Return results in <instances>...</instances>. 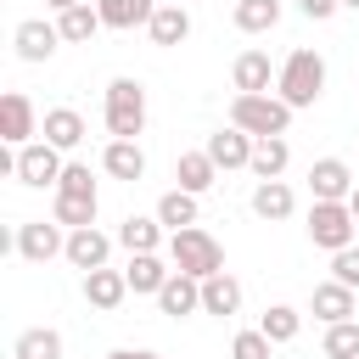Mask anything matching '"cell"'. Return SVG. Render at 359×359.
<instances>
[{"label": "cell", "mask_w": 359, "mask_h": 359, "mask_svg": "<svg viewBox=\"0 0 359 359\" xmlns=\"http://www.w3.org/2000/svg\"><path fill=\"white\" fill-rule=\"evenodd\" d=\"M275 95L292 107V112H303V107H314L320 95H325V56L320 50H309V45H297L286 62H280V79H275Z\"/></svg>", "instance_id": "1"}, {"label": "cell", "mask_w": 359, "mask_h": 359, "mask_svg": "<svg viewBox=\"0 0 359 359\" xmlns=\"http://www.w3.org/2000/svg\"><path fill=\"white\" fill-rule=\"evenodd\" d=\"M101 118H107V135H112V140H140V129H146V84L129 79V73H118V79L107 84Z\"/></svg>", "instance_id": "2"}, {"label": "cell", "mask_w": 359, "mask_h": 359, "mask_svg": "<svg viewBox=\"0 0 359 359\" xmlns=\"http://www.w3.org/2000/svg\"><path fill=\"white\" fill-rule=\"evenodd\" d=\"M168 264H174L180 275H191V280H208V275L224 269V247H219L202 224H191V230H174V236H168Z\"/></svg>", "instance_id": "3"}, {"label": "cell", "mask_w": 359, "mask_h": 359, "mask_svg": "<svg viewBox=\"0 0 359 359\" xmlns=\"http://www.w3.org/2000/svg\"><path fill=\"white\" fill-rule=\"evenodd\" d=\"M230 123L247 129L252 140H269V135H286L292 129V107L269 90V95H236L230 101Z\"/></svg>", "instance_id": "4"}, {"label": "cell", "mask_w": 359, "mask_h": 359, "mask_svg": "<svg viewBox=\"0 0 359 359\" xmlns=\"http://www.w3.org/2000/svg\"><path fill=\"white\" fill-rule=\"evenodd\" d=\"M303 230H309V241H314L320 252H342V247H353V230H359V219L348 213V202H314Z\"/></svg>", "instance_id": "5"}, {"label": "cell", "mask_w": 359, "mask_h": 359, "mask_svg": "<svg viewBox=\"0 0 359 359\" xmlns=\"http://www.w3.org/2000/svg\"><path fill=\"white\" fill-rule=\"evenodd\" d=\"M62 168H67V157L50 146V140H34V146H22V151H11V174L28 185V191H56V180H62Z\"/></svg>", "instance_id": "6"}, {"label": "cell", "mask_w": 359, "mask_h": 359, "mask_svg": "<svg viewBox=\"0 0 359 359\" xmlns=\"http://www.w3.org/2000/svg\"><path fill=\"white\" fill-rule=\"evenodd\" d=\"M11 247H17V258H28V264H50V258L67 252V230H62L56 219H22L17 236H11Z\"/></svg>", "instance_id": "7"}, {"label": "cell", "mask_w": 359, "mask_h": 359, "mask_svg": "<svg viewBox=\"0 0 359 359\" xmlns=\"http://www.w3.org/2000/svg\"><path fill=\"white\" fill-rule=\"evenodd\" d=\"M39 112H34V101L22 95V90H6L0 95V140L11 146V151H22V146H34V135H39Z\"/></svg>", "instance_id": "8"}, {"label": "cell", "mask_w": 359, "mask_h": 359, "mask_svg": "<svg viewBox=\"0 0 359 359\" xmlns=\"http://www.w3.org/2000/svg\"><path fill=\"white\" fill-rule=\"evenodd\" d=\"M309 314H314L320 325L359 320V292H353V286H342V280H320V286L309 292Z\"/></svg>", "instance_id": "9"}, {"label": "cell", "mask_w": 359, "mask_h": 359, "mask_svg": "<svg viewBox=\"0 0 359 359\" xmlns=\"http://www.w3.org/2000/svg\"><path fill=\"white\" fill-rule=\"evenodd\" d=\"M112 247H118V236H107V230H95V224H84V230H67V264L73 269H107V258H112Z\"/></svg>", "instance_id": "10"}, {"label": "cell", "mask_w": 359, "mask_h": 359, "mask_svg": "<svg viewBox=\"0 0 359 359\" xmlns=\"http://www.w3.org/2000/svg\"><path fill=\"white\" fill-rule=\"evenodd\" d=\"M353 168L342 163V157H314V168H309V191H314V202H348L353 196Z\"/></svg>", "instance_id": "11"}, {"label": "cell", "mask_w": 359, "mask_h": 359, "mask_svg": "<svg viewBox=\"0 0 359 359\" xmlns=\"http://www.w3.org/2000/svg\"><path fill=\"white\" fill-rule=\"evenodd\" d=\"M11 45H17V56H22V62H50V56H56V45H62V28H56V22H45V17H22V22H17V34H11Z\"/></svg>", "instance_id": "12"}, {"label": "cell", "mask_w": 359, "mask_h": 359, "mask_svg": "<svg viewBox=\"0 0 359 359\" xmlns=\"http://www.w3.org/2000/svg\"><path fill=\"white\" fill-rule=\"evenodd\" d=\"M280 79V67H269V50H241L230 62V84L236 95H269V84Z\"/></svg>", "instance_id": "13"}, {"label": "cell", "mask_w": 359, "mask_h": 359, "mask_svg": "<svg viewBox=\"0 0 359 359\" xmlns=\"http://www.w3.org/2000/svg\"><path fill=\"white\" fill-rule=\"evenodd\" d=\"M252 146H258V140H252L247 129L224 123V129H213V135H208V146H202V151H208V157L219 163V174H224V168H247V163H252Z\"/></svg>", "instance_id": "14"}, {"label": "cell", "mask_w": 359, "mask_h": 359, "mask_svg": "<svg viewBox=\"0 0 359 359\" xmlns=\"http://www.w3.org/2000/svg\"><path fill=\"white\" fill-rule=\"evenodd\" d=\"M101 174H107V180H123V185L146 180V151H140V140H107V146H101Z\"/></svg>", "instance_id": "15"}, {"label": "cell", "mask_w": 359, "mask_h": 359, "mask_svg": "<svg viewBox=\"0 0 359 359\" xmlns=\"http://www.w3.org/2000/svg\"><path fill=\"white\" fill-rule=\"evenodd\" d=\"M84 112H73V107H50L45 112V123H39V140H50L56 151H79L84 146Z\"/></svg>", "instance_id": "16"}, {"label": "cell", "mask_w": 359, "mask_h": 359, "mask_svg": "<svg viewBox=\"0 0 359 359\" xmlns=\"http://www.w3.org/2000/svg\"><path fill=\"white\" fill-rule=\"evenodd\" d=\"M168 275H174V264H163L157 252H135V258L123 264V280H129L135 297H157V292L168 286Z\"/></svg>", "instance_id": "17"}, {"label": "cell", "mask_w": 359, "mask_h": 359, "mask_svg": "<svg viewBox=\"0 0 359 359\" xmlns=\"http://www.w3.org/2000/svg\"><path fill=\"white\" fill-rule=\"evenodd\" d=\"M79 292H84V303H90V309L112 314V309L129 297V280H123V269H90V275L79 280Z\"/></svg>", "instance_id": "18"}, {"label": "cell", "mask_w": 359, "mask_h": 359, "mask_svg": "<svg viewBox=\"0 0 359 359\" xmlns=\"http://www.w3.org/2000/svg\"><path fill=\"white\" fill-rule=\"evenodd\" d=\"M252 213H258L264 224H280V219H292V213H297V196H292V185H286V180H258V185H252Z\"/></svg>", "instance_id": "19"}, {"label": "cell", "mask_w": 359, "mask_h": 359, "mask_svg": "<svg viewBox=\"0 0 359 359\" xmlns=\"http://www.w3.org/2000/svg\"><path fill=\"white\" fill-rule=\"evenodd\" d=\"M157 309L168 314V320H185V314H202V280H191V275H168V286L157 292Z\"/></svg>", "instance_id": "20"}, {"label": "cell", "mask_w": 359, "mask_h": 359, "mask_svg": "<svg viewBox=\"0 0 359 359\" xmlns=\"http://www.w3.org/2000/svg\"><path fill=\"white\" fill-rule=\"evenodd\" d=\"M146 34H151V45L174 50V45H185V39H191V11H185V6H174V0H163V6H157V17L146 22Z\"/></svg>", "instance_id": "21"}, {"label": "cell", "mask_w": 359, "mask_h": 359, "mask_svg": "<svg viewBox=\"0 0 359 359\" xmlns=\"http://www.w3.org/2000/svg\"><path fill=\"white\" fill-rule=\"evenodd\" d=\"M174 180H180V191L202 196V191L219 185V163H213L208 151H180V157H174Z\"/></svg>", "instance_id": "22"}, {"label": "cell", "mask_w": 359, "mask_h": 359, "mask_svg": "<svg viewBox=\"0 0 359 359\" xmlns=\"http://www.w3.org/2000/svg\"><path fill=\"white\" fill-rule=\"evenodd\" d=\"M196 219H202V196H191V191H180V185L157 196V224H163L168 236H174V230H191Z\"/></svg>", "instance_id": "23"}, {"label": "cell", "mask_w": 359, "mask_h": 359, "mask_svg": "<svg viewBox=\"0 0 359 359\" xmlns=\"http://www.w3.org/2000/svg\"><path fill=\"white\" fill-rule=\"evenodd\" d=\"M202 314H219V320L241 314V280H236L230 269H219V275L202 280Z\"/></svg>", "instance_id": "24"}, {"label": "cell", "mask_w": 359, "mask_h": 359, "mask_svg": "<svg viewBox=\"0 0 359 359\" xmlns=\"http://www.w3.org/2000/svg\"><path fill=\"white\" fill-rule=\"evenodd\" d=\"M157 6H163V0H95L101 22H107V28H118V34H129V28H146V22L157 17Z\"/></svg>", "instance_id": "25"}, {"label": "cell", "mask_w": 359, "mask_h": 359, "mask_svg": "<svg viewBox=\"0 0 359 359\" xmlns=\"http://www.w3.org/2000/svg\"><path fill=\"white\" fill-rule=\"evenodd\" d=\"M118 247L135 258V252H157L163 247V224H157V213H129L123 224H118Z\"/></svg>", "instance_id": "26"}, {"label": "cell", "mask_w": 359, "mask_h": 359, "mask_svg": "<svg viewBox=\"0 0 359 359\" xmlns=\"http://www.w3.org/2000/svg\"><path fill=\"white\" fill-rule=\"evenodd\" d=\"M247 168H252V180H280V174L292 168V146H286V135H269V140H258Z\"/></svg>", "instance_id": "27"}, {"label": "cell", "mask_w": 359, "mask_h": 359, "mask_svg": "<svg viewBox=\"0 0 359 359\" xmlns=\"http://www.w3.org/2000/svg\"><path fill=\"white\" fill-rule=\"evenodd\" d=\"M56 28H62V45H90V39H95V34L107 28V22H101V11H95L90 0H84V6L62 11V17H56Z\"/></svg>", "instance_id": "28"}, {"label": "cell", "mask_w": 359, "mask_h": 359, "mask_svg": "<svg viewBox=\"0 0 359 359\" xmlns=\"http://www.w3.org/2000/svg\"><path fill=\"white\" fill-rule=\"evenodd\" d=\"M11 359H62V331L56 325H28L11 342Z\"/></svg>", "instance_id": "29"}, {"label": "cell", "mask_w": 359, "mask_h": 359, "mask_svg": "<svg viewBox=\"0 0 359 359\" xmlns=\"http://www.w3.org/2000/svg\"><path fill=\"white\" fill-rule=\"evenodd\" d=\"M258 331H264L275 348H286V342H297V331H303V314H297L292 303H269V309H264V320H258Z\"/></svg>", "instance_id": "30"}, {"label": "cell", "mask_w": 359, "mask_h": 359, "mask_svg": "<svg viewBox=\"0 0 359 359\" xmlns=\"http://www.w3.org/2000/svg\"><path fill=\"white\" fill-rule=\"evenodd\" d=\"M230 22H236L241 34H269V28L280 22V0H236Z\"/></svg>", "instance_id": "31"}, {"label": "cell", "mask_w": 359, "mask_h": 359, "mask_svg": "<svg viewBox=\"0 0 359 359\" xmlns=\"http://www.w3.org/2000/svg\"><path fill=\"white\" fill-rule=\"evenodd\" d=\"M95 213H101V196H56V208H50V219L62 230H84V224H95Z\"/></svg>", "instance_id": "32"}, {"label": "cell", "mask_w": 359, "mask_h": 359, "mask_svg": "<svg viewBox=\"0 0 359 359\" xmlns=\"http://www.w3.org/2000/svg\"><path fill=\"white\" fill-rule=\"evenodd\" d=\"M325 359H359V320H342V325H325V342H320Z\"/></svg>", "instance_id": "33"}, {"label": "cell", "mask_w": 359, "mask_h": 359, "mask_svg": "<svg viewBox=\"0 0 359 359\" xmlns=\"http://www.w3.org/2000/svg\"><path fill=\"white\" fill-rule=\"evenodd\" d=\"M56 196H95L90 163H67V168H62V180H56Z\"/></svg>", "instance_id": "34"}, {"label": "cell", "mask_w": 359, "mask_h": 359, "mask_svg": "<svg viewBox=\"0 0 359 359\" xmlns=\"http://www.w3.org/2000/svg\"><path fill=\"white\" fill-rule=\"evenodd\" d=\"M269 348H275V342H269V337L252 325V331H236V342H230V359H269Z\"/></svg>", "instance_id": "35"}, {"label": "cell", "mask_w": 359, "mask_h": 359, "mask_svg": "<svg viewBox=\"0 0 359 359\" xmlns=\"http://www.w3.org/2000/svg\"><path fill=\"white\" fill-rule=\"evenodd\" d=\"M331 280H342V286H353V292H359V247L331 252Z\"/></svg>", "instance_id": "36"}, {"label": "cell", "mask_w": 359, "mask_h": 359, "mask_svg": "<svg viewBox=\"0 0 359 359\" xmlns=\"http://www.w3.org/2000/svg\"><path fill=\"white\" fill-rule=\"evenodd\" d=\"M297 11H303L309 22H331V17L342 11V0H297Z\"/></svg>", "instance_id": "37"}, {"label": "cell", "mask_w": 359, "mask_h": 359, "mask_svg": "<svg viewBox=\"0 0 359 359\" xmlns=\"http://www.w3.org/2000/svg\"><path fill=\"white\" fill-rule=\"evenodd\" d=\"M107 359H157V353H151V348H112Z\"/></svg>", "instance_id": "38"}, {"label": "cell", "mask_w": 359, "mask_h": 359, "mask_svg": "<svg viewBox=\"0 0 359 359\" xmlns=\"http://www.w3.org/2000/svg\"><path fill=\"white\" fill-rule=\"evenodd\" d=\"M73 6H84V0H45V11H56V17H62V11H73Z\"/></svg>", "instance_id": "39"}, {"label": "cell", "mask_w": 359, "mask_h": 359, "mask_svg": "<svg viewBox=\"0 0 359 359\" xmlns=\"http://www.w3.org/2000/svg\"><path fill=\"white\" fill-rule=\"evenodd\" d=\"M348 213H353V219H359V185H353V196H348Z\"/></svg>", "instance_id": "40"}, {"label": "cell", "mask_w": 359, "mask_h": 359, "mask_svg": "<svg viewBox=\"0 0 359 359\" xmlns=\"http://www.w3.org/2000/svg\"><path fill=\"white\" fill-rule=\"evenodd\" d=\"M342 11H359V0H342Z\"/></svg>", "instance_id": "41"}, {"label": "cell", "mask_w": 359, "mask_h": 359, "mask_svg": "<svg viewBox=\"0 0 359 359\" xmlns=\"http://www.w3.org/2000/svg\"><path fill=\"white\" fill-rule=\"evenodd\" d=\"M174 6H185V0H174Z\"/></svg>", "instance_id": "42"}, {"label": "cell", "mask_w": 359, "mask_h": 359, "mask_svg": "<svg viewBox=\"0 0 359 359\" xmlns=\"http://www.w3.org/2000/svg\"><path fill=\"white\" fill-rule=\"evenodd\" d=\"M157 359H163V353H157Z\"/></svg>", "instance_id": "43"}]
</instances>
